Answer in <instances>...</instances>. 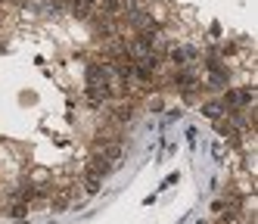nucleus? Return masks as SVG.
Wrapping results in <instances>:
<instances>
[{
	"instance_id": "20e7f679",
	"label": "nucleus",
	"mask_w": 258,
	"mask_h": 224,
	"mask_svg": "<svg viewBox=\"0 0 258 224\" xmlns=\"http://www.w3.org/2000/svg\"><path fill=\"white\" fill-rule=\"evenodd\" d=\"M100 187H103V178H100V175L84 172V190H87V193H100Z\"/></svg>"
},
{
	"instance_id": "39448f33",
	"label": "nucleus",
	"mask_w": 258,
	"mask_h": 224,
	"mask_svg": "<svg viewBox=\"0 0 258 224\" xmlns=\"http://www.w3.org/2000/svg\"><path fill=\"white\" fill-rule=\"evenodd\" d=\"M78 4H81V7H94V4H97V0H78Z\"/></svg>"
},
{
	"instance_id": "7ed1b4c3",
	"label": "nucleus",
	"mask_w": 258,
	"mask_h": 224,
	"mask_svg": "<svg viewBox=\"0 0 258 224\" xmlns=\"http://www.w3.org/2000/svg\"><path fill=\"white\" fill-rule=\"evenodd\" d=\"M202 112H206V119H221V112H227L224 109V103H221V100H209V103H202Z\"/></svg>"
},
{
	"instance_id": "f03ea898",
	"label": "nucleus",
	"mask_w": 258,
	"mask_h": 224,
	"mask_svg": "<svg viewBox=\"0 0 258 224\" xmlns=\"http://www.w3.org/2000/svg\"><path fill=\"white\" fill-rule=\"evenodd\" d=\"M28 209H31V202H19V199L13 205H0V212L10 215V218H22V215H28Z\"/></svg>"
},
{
	"instance_id": "f257e3e1",
	"label": "nucleus",
	"mask_w": 258,
	"mask_h": 224,
	"mask_svg": "<svg viewBox=\"0 0 258 224\" xmlns=\"http://www.w3.org/2000/svg\"><path fill=\"white\" fill-rule=\"evenodd\" d=\"M109 168H112V162H109L103 153H100V149H97V153H90V159H87V165H84V172H90V175H106L109 172Z\"/></svg>"
}]
</instances>
